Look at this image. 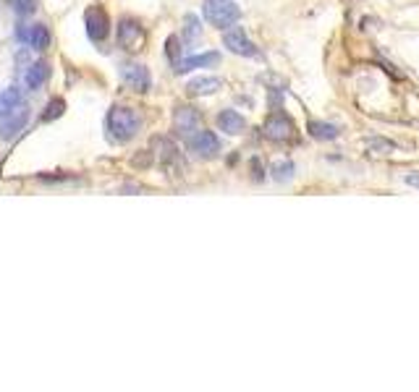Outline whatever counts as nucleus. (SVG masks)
<instances>
[{
	"mask_svg": "<svg viewBox=\"0 0 419 392\" xmlns=\"http://www.w3.org/2000/svg\"><path fill=\"white\" fill-rule=\"evenodd\" d=\"M205 18L218 29L233 27L242 18V8L233 0H207L205 3Z\"/></svg>",
	"mask_w": 419,
	"mask_h": 392,
	"instance_id": "obj_2",
	"label": "nucleus"
},
{
	"mask_svg": "<svg viewBox=\"0 0 419 392\" xmlns=\"http://www.w3.org/2000/svg\"><path fill=\"white\" fill-rule=\"evenodd\" d=\"M152 149H158L155 157H158L160 165H173L178 163V146L170 141L168 137H155L152 139Z\"/></svg>",
	"mask_w": 419,
	"mask_h": 392,
	"instance_id": "obj_12",
	"label": "nucleus"
},
{
	"mask_svg": "<svg viewBox=\"0 0 419 392\" xmlns=\"http://www.w3.org/2000/svg\"><path fill=\"white\" fill-rule=\"evenodd\" d=\"M118 45L129 53H137L144 45V29L137 18H121L118 21Z\"/></svg>",
	"mask_w": 419,
	"mask_h": 392,
	"instance_id": "obj_3",
	"label": "nucleus"
},
{
	"mask_svg": "<svg viewBox=\"0 0 419 392\" xmlns=\"http://www.w3.org/2000/svg\"><path fill=\"white\" fill-rule=\"evenodd\" d=\"M123 82L126 87H131L134 91H147L152 87V79H149V71L139 63H126L123 65Z\"/></svg>",
	"mask_w": 419,
	"mask_h": 392,
	"instance_id": "obj_10",
	"label": "nucleus"
},
{
	"mask_svg": "<svg viewBox=\"0 0 419 392\" xmlns=\"http://www.w3.org/2000/svg\"><path fill=\"white\" fill-rule=\"evenodd\" d=\"M218 126H220V131L236 137V134H242L244 128H246V120H244V115H239L236 110H223V113L218 115Z\"/></svg>",
	"mask_w": 419,
	"mask_h": 392,
	"instance_id": "obj_14",
	"label": "nucleus"
},
{
	"mask_svg": "<svg viewBox=\"0 0 419 392\" xmlns=\"http://www.w3.org/2000/svg\"><path fill=\"white\" fill-rule=\"evenodd\" d=\"M291 170H294V165H291V163H280V165H275V167H273V175H275L278 181H286V178L291 175Z\"/></svg>",
	"mask_w": 419,
	"mask_h": 392,
	"instance_id": "obj_20",
	"label": "nucleus"
},
{
	"mask_svg": "<svg viewBox=\"0 0 419 392\" xmlns=\"http://www.w3.org/2000/svg\"><path fill=\"white\" fill-rule=\"evenodd\" d=\"M265 137L273 139V141H289L294 137V120L286 115V113H273L270 118L265 120Z\"/></svg>",
	"mask_w": 419,
	"mask_h": 392,
	"instance_id": "obj_5",
	"label": "nucleus"
},
{
	"mask_svg": "<svg viewBox=\"0 0 419 392\" xmlns=\"http://www.w3.org/2000/svg\"><path fill=\"white\" fill-rule=\"evenodd\" d=\"M165 47H168V58H170V61H176V55H178V37L176 34L168 37Z\"/></svg>",
	"mask_w": 419,
	"mask_h": 392,
	"instance_id": "obj_23",
	"label": "nucleus"
},
{
	"mask_svg": "<svg viewBox=\"0 0 419 392\" xmlns=\"http://www.w3.org/2000/svg\"><path fill=\"white\" fill-rule=\"evenodd\" d=\"M50 79V65L45 61H37V63H32L24 73V84H27V89H39L42 84Z\"/></svg>",
	"mask_w": 419,
	"mask_h": 392,
	"instance_id": "obj_13",
	"label": "nucleus"
},
{
	"mask_svg": "<svg viewBox=\"0 0 419 392\" xmlns=\"http://www.w3.org/2000/svg\"><path fill=\"white\" fill-rule=\"evenodd\" d=\"M173 126L184 139H192L202 128V118L194 108H178L176 115H173Z\"/></svg>",
	"mask_w": 419,
	"mask_h": 392,
	"instance_id": "obj_8",
	"label": "nucleus"
},
{
	"mask_svg": "<svg viewBox=\"0 0 419 392\" xmlns=\"http://www.w3.org/2000/svg\"><path fill=\"white\" fill-rule=\"evenodd\" d=\"M19 39L27 42L35 50H47L50 47V32L45 24H35V27H21L19 29Z\"/></svg>",
	"mask_w": 419,
	"mask_h": 392,
	"instance_id": "obj_11",
	"label": "nucleus"
},
{
	"mask_svg": "<svg viewBox=\"0 0 419 392\" xmlns=\"http://www.w3.org/2000/svg\"><path fill=\"white\" fill-rule=\"evenodd\" d=\"M27 120H29V110L24 105H16L8 115L0 118V139H13L21 128L27 126Z\"/></svg>",
	"mask_w": 419,
	"mask_h": 392,
	"instance_id": "obj_7",
	"label": "nucleus"
},
{
	"mask_svg": "<svg viewBox=\"0 0 419 392\" xmlns=\"http://www.w3.org/2000/svg\"><path fill=\"white\" fill-rule=\"evenodd\" d=\"M223 42L225 47L231 50V53L236 55H244V58H257V47L251 45V39L246 34H244V29H228L223 34Z\"/></svg>",
	"mask_w": 419,
	"mask_h": 392,
	"instance_id": "obj_9",
	"label": "nucleus"
},
{
	"mask_svg": "<svg viewBox=\"0 0 419 392\" xmlns=\"http://www.w3.org/2000/svg\"><path fill=\"white\" fill-rule=\"evenodd\" d=\"M196 34H199V21H196V16H187V39L192 42Z\"/></svg>",
	"mask_w": 419,
	"mask_h": 392,
	"instance_id": "obj_21",
	"label": "nucleus"
},
{
	"mask_svg": "<svg viewBox=\"0 0 419 392\" xmlns=\"http://www.w3.org/2000/svg\"><path fill=\"white\" fill-rule=\"evenodd\" d=\"M16 105H21V91L16 89V87L0 91V118H3V115H8Z\"/></svg>",
	"mask_w": 419,
	"mask_h": 392,
	"instance_id": "obj_18",
	"label": "nucleus"
},
{
	"mask_svg": "<svg viewBox=\"0 0 419 392\" xmlns=\"http://www.w3.org/2000/svg\"><path fill=\"white\" fill-rule=\"evenodd\" d=\"M338 134H341V131H338V126H333V123H323V120H312V123H309V137L312 139L330 141V139H335Z\"/></svg>",
	"mask_w": 419,
	"mask_h": 392,
	"instance_id": "obj_17",
	"label": "nucleus"
},
{
	"mask_svg": "<svg viewBox=\"0 0 419 392\" xmlns=\"http://www.w3.org/2000/svg\"><path fill=\"white\" fill-rule=\"evenodd\" d=\"M409 183H411V186H419V178H417V175H409Z\"/></svg>",
	"mask_w": 419,
	"mask_h": 392,
	"instance_id": "obj_24",
	"label": "nucleus"
},
{
	"mask_svg": "<svg viewBox=\"0 0 419 392\" xmlns=\"http://www.w3.org/2000/svg\"><path fill=\"white\" fill-rule=\"evenodd\" d=\"M84 24H87V34L92 42H103L108 32H111V18L105 13V8L100 6H92V8H87L84 13Z\"/></svg>",
	"mask_w": 419,
	"mask_h": 392,
	"instance_id": "obj_4",
	"label": "nucleus"
},
{
	"mask_svg": "<svg viewBox=\"0 0 419 392\" xmlns=\"http://www.w3.org/2000/svg\"><path fill=\"white\" fill-rule=\"evenodd\" d=\"M220 61V55L218 53H205V55H192V58H187V61H178L176 63V71L178 73H187L192 71V68H205V65H213Z\"/></svg>",
	"mask_w": 419,
	"mask_h": 392,
	"instance_id": "obj_15",
	"label": "nucleus"
},
{
	"mask_svg": "<svg viewBox=\"0 0 419 392\" xmlns=\"http://www.w3.org/2000/svg\"><path fill=\"white\" fill-rule=\"evenodd\" d=\"M220 89V79H215V76H199L194 82L187 84V91L192 97H199V94H213V91Z\"/></svg>",
	"mask_w": 419,
	"mask_h": 392,
	"instance_id": "obj_16",
	"label": "nucleus"
},
{
	"mask_svg": "<svg viewBox=\"0 0 419 392\" xmlns=\"http://www.w3.org/2000/svg\"><path fill=\"white\" fill-rule=\"evenodd\" d=\"M187 144L196 157H215L220 152V139L215 137L213 131H205V128H199L194 137L187 139Z\"/></svg>",
	"mask_w": 419,
	"mask_h": 392,
	"instance_id": "obj_6",
	"label": "nucleus"
},
{
	"mask_svg": "<svg viewBox=\"0 0 419 392\" xmlns=\"http://www.w3.org/2000/svg\"><path fill=\"white\" fill-rule=\"evenodd\" d=\"M142 126V118L137 110L131 108H115L108 113V131L115 141H129V139L137 137V131Z\"/></svg>",
	"mask_w": 419,
	"mask_h": 392,
	"instance_id": "obj_1",
	"label": "nucleus"
},
{
	"mask_svg": "<svg viewBox=\"0 0 419 392\" xmlns=\"http://www.w3.org/2000/svg\"><path fill=\"white\" fill-rule=\"evenodd\" d=\"M35 8H37V3H35V0H16V11H19L21 16L32 13Z\"/></svg>",
	"mask_w": 419,
	"mask_h": 392,
	"instance_id": "obj_22",
	"label": "nucleus"
},
{
	"mask_svg": "<svg viewBox=\"0 0 419 392\" xmlns=\"http://www.w3.org/2000/svg\"><path fill=\"white\" fill-rule=\"evenodd\" d=\"M63 110H65V102H63V100H53V102H50V105H47L45 115H42V120H53V118H58V115H63Z\"/></svg>",
	"mask_w": 419,
	"mask_h": 392,
	"instance_id": "obj_19",
	"label": "nucleus"
}]
</instances>
